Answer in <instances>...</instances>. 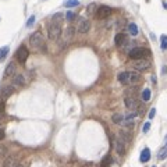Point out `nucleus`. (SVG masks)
Listing matches in <instances>:
<instances>
[{
	"label": "nucleus",
	"instance_id": "nucleus-28",
	"mask_svg": "<svg viewBox=\"0 0 167 167\" xmlns=\"http://www.w3.org/2000/svg\"><path fill=\"white\" fill-rule=\"evenodd\" d=\"M160 48H162V50H167V35L160 36Z\"/></svg>",
	"mask_w": 167,
	"mask_h": 167
},
{
	"label": "nucleus",
	"instance_id": "nucleus-33",
	"mask_svg": "<svg viewBox=\"0 0 167 167\" xmlns=\"http://www.w3.org/2000/svg\"><path fill=\"white\" fill-rule=\"evenodd\" d=\"M149 130H151V123L148 121V123H145V124H143V132H148Z\"/></svg>",
	"mask_w": 167,
	"mask_h": 167
},
{
	"label": "nucleus",
	"instance_id": "nucleus-20",
	"mask_svg": "<svg viewBox=\"0 0 167 167\" xmlns=\"http://www.w3.org/2000/svg\"><path fill=\"white\" fill-rule=\"evenodd\" d=\"M119 81L123 85H128V71L120 72L119 74Z\"/></svg>",
	"mask_w": 167,
	"mask_h": 167
},
{
	"label": "nucleus",
	"instance_id": "nucleus-37",
	"mask_svg": "<svg viewBox=\"0 0 167 167\" xmlns=\"http://www.w3.org/2000/svg\"><path fill=\"white\" fill-rule=\"evenodd\" d=\"M85 167H92V164H87V166H85Z\"/></svg>",
	"mask_w": 167,
	"mask_h": 167
},
{
	"label": "nucleus",
	"instance_id": "nucleus-13",
	"mask_svg": "<svg viewBox=\"0 0 167 167\" xmlns=\"http://www.w3.org/2000/svg\"><path fill=\"white\" fill-rule=\"evenodd\" d=\"M13 92H14V88L11 87V85H7V87H4L1 89V93H0V100H3V102H6V99H7L8 96L13 95Z\"/></svg>",
	"mask_w": 167,
	"mask_h": 167
},
{
	"label": "nucleus",
	"instance_id": "nucleus-17",
	"mask_svg": "<svg viewBox=\"0 0 167 167\" xmlns=\"http://www.w3.org/2000/svg\"><path fill=\"white\" fill-rule=\"evenodd\" d=\"M149 159H151V151H149V148H145V149L141 152L139 160H141L142 163H146V162H149Z\"/></svg>",
	"mask_w": 167,
	"mask_h": 167
},
{
	"label": "nucleus",
	"instance_id": "nucleus-29",
	"mask_svg": "<svg viewBox=\"0 0 167 167\" xmlns=\"http://www.w3.org/2000/svg\"><path fill=\"white\" fill-rule=\"evenodd\" d=\"M6 155H7V148L4 145H0V157H3Z\"/></svg>",
	"mask_w": 167,
	"mask_h": 167
},
{
	"label": "nucleus",
	"instance_id": "nucleus-30",
	"mask_svg": "<svg viewBox=\"0 0 167 167\" xmlns=\"http://www.w3.org/2000/svg\"><path fill=\"white\" fill-rule=\"evenodd\" d=\"M6 120H7L6 113H4V111H0V125H3V124L6 123Z\"/></svg>",
	"mask_w": 167,
	"mask_h": 167
},
{
	"label": "nucleus",
	"instance_id": "nucleus-15",
	"mask_svg": "<svg viewBox=\"0 0 167 167\" xmlns=\"http://www.w3.org/2000/svg\"><path fill=\"white\" fill-rule=\"evenodd\" d=\"M116 151L119 155H124L125 153V142L121 139V138H117V141H116Z\"/></svg>",
	"mask_w": 167,
	"mask_h": 167
},
{
	"label": "nucleus",
	"instance_id": "nucleus-25",
	"mask_svg": "<svg viewBox=\"0 0 167 167\" xmlns=\"http://www.w3.org/2000/svg\"><path fill=\"white\" fill-rule=\"evenodd\" d=\"M63 20H64L63 13H57V14H55V16L52 17V21H53V22H59V24H61Z\"/></svg>",
	"mask_w": 167,
	"mask_h": 167
},
{
	"label": "nucleus",
	"instance_id": "nucleus-9",
	"mask_svg": "<svg viewBox=\"0 0 167 167\" xmlns=\"http://www.w3.org/2000/svg\"><path fill=\"white\" fill-rule=\"evenodd\" d=\"M114 42H116V45H117L119 48H124V46L128 43L127 35H125V33H123V32H120V33H117V35H116Z\"/></svg>",
	"mask_w": 167,
	"mask_h": 167
},
{
	"label": "nucleus",
	"instance_id": "nucleus-35",
	"mask_svg": "<svg viewBox=\"0 0 167 167\" xmlns=\"http://www.w3.org/2000/svg\"><path fill=\"white\" fill-rule=\"evenodd\" d=\"M4 136H6L4 130H3V128H0V141H1V139H4Z\"/></svg>",
	"mask_w": 167,
	"mask_h": 167
},
{
	"label": "nucleus",
	"instance_id": "nucleus-5",
	"mask_svg": "<svg viewBox=\"0 0 167 167\" xmlns=\"http://www.w3.org/2000/svg\"><path fill=\"white\" fill-rule=\"evenodd\" d=\"M28 56H29V50L27 49V46L21 45L18 48V50H17V60L21 64H24L27 61V59H28Z\"/></svg>",
	"mask_w": 167,
	"mask_h": 167
},
{
	"label": "nucleus",
	"instance_id": "nucleus-32",
	"mask_svg": "<svg viewBox=\"0 0 167 167\" xmlns=\"http://www.w3.org/2000/svg\"><path fill=\"white\" fill-rule=\"evenodd\" d=\"M33 24H35V16H31L28 18V21H27V27L29 28V27H32Z\"/></svg>",
	"mask_w": 167,
	"mask_h": 167
},
{
	"label": "nucleus",
	"instance_id": "nucleus-12",
	"mask_svg": "<svg viewBox=\"0 0 167 167\" xmlns=\"http://www.w3.org/2000/svg\"><path fill=\"white\" fill-rule=\"evenodd\" d=\"M16 70H17V65L14 61H10L7 64V67H6V70H4V77L8 78V77H14V74H16Z\"/></svg>",
	"mask_w": 167,
	"mask_h": 167
},
{
	"label": "nucleus",
	"instance_id": "nucleus-4",
	"mask_svg": "<svg viewBox=\"0 0 167 167\" xmlns=\"http://www.w3.org/2000/svg\"><path fill=\"white\" fill-rule=\"evenodd\" d=\"M74 35H75V29H74L72 27H67L63 32L61 39H60V46H61V48L68 46V45L72 42V39H74Z\"/></svg>",
	"mask_w": 167,
	"mask_h": 167
},
{
	"label": "nucleus",
	"instance_id": "nucleus-10",
	"mask_svg": "<svg viewBox=\"0 0 167 167\" xmlns=\"http://www.w3.org/2000/svg\"><path fill=\"white\" fill-rule=\"evenodd\" d=\"M25 78L22 74H17V75H14L13 77V82H11V87L13 88H20L22 87V85H25Z\"/></svg>",
	"mask_w": 167,
	"mask_h": 167
},
{
	"label": "nucleus",
	"instance_id": "nucleus-21",
	"mask_svg": "<svg viewBox=\"0 0 167 167\" xmlns=\"http://www.w3.org/2000/svg\"><path fill=\"white\" fill-rule=\"evenodd\" d=\"M128 32H130L132 36H136V35H138V32H139V29H138V25L134 24V22H131V24L128 25Z\"/></svg>",
	"mask_w": 167,
	"mask_h": 167
},
{
	"label": "nucleus",
	"instance_id": "nucleus-31",
	"mask_svg": "<svg viewBox=\"0 0 167 167\" xmlns=\"http://www.w3.org/2000/svg\"><path fill=\"white\" fill-rule=\"evenodd\" d=\"M74 18H75V14H74L72 11H68V13L65 14V20H67V21H72Z\"/></svg>",
	"mask_w": 167,
	"mask_h": 167
},
{
	"label": "nucleus",
	"instance_id": "nucleus-22",
	"mask_svg": "<svg viewBox=\"0 0 167 167\" xmlns=\"http://www.w3.org/2000/svg\"><path fill=\"white\" fill-rule=\"evenodd\" d=\"M8 52H10L8 46H3V48H0V61H4V59L7 57Z\"/></svg>",
	"mask_w": 167,
	"mask_h": 167
},
{
	"label": "nucleus",
	"instance_id": "nucleus-27",
	"mask_svg": "<svg viewBox=\"0 0 167 167\" xmlns=\"http://www.w3.org/2000/svg\"><path fill=\"white\" fill-rule=\"evenodd\" d=\"M78 4H80L78 0H65V1H64V6H65L67 8L75 7V6H78Z\"/></svg>",
	"mask_w": 167,
	"mask_h": 167
},
{
	"label": "nucleus",
	"instance_id": "nucleus-18",
	"mask_svg": "<svg viewBox=\"0 0 167 167\" xmlns=\"http://www.w3.org/2000/svg\"><path fill=\"white\" fill-rule=\"evenodd\" d=\"M96 11H97V6H96L95 3H91V4H89V6L87 7V16H88V17L95 16Z\"/></svg>",
	"mask_w": 167,
	"mask_h": 167
},
{
	"label": "nucleus",
	"instance_id": "nucleus-39",
	"mask_svg": "<svg viewBox=\"0 0 167 167\" xmlns=\"http://www.w3.org/2000/svg\"><path fill=\"white\" fill-rule=\"evenodd\" d=\"M153 167H156V166H153Z\"/></svg>",
	"mask_w": 167,
	"mask_h": 167
},
{
	"label": "nucleus",
	"instance_id": "nucleus-34",
	"mask_svg": "<svg viewBox=\"0 0 167 167\" xmlns=\"http://www.w3.org/2000/svg\"><path fill=\"white\" fill-rule=\"evenodd\" d=\"M155 114H156V109L153 107V109H151V111H149V120L153 119V117H155Z\"/></svg>",
	"mask_w": 167,
	"mask_h": 167
},
{
	"label": "nucleus",
	"instance_id": "nucleus-16",
	"mask_svg": "<svg viewBox=\"0 0 167 167\" xmlns=\"http://www.w3.org/2000/svg\"><path fill=\"white\" fill-rule=\"evenodd\" d=\"M17 166H18V163H17L16 156H8L3 162V167H17Z\"/></svg>",
	"mask_w": 167,
	"mask_h": 167
},
{
	"label": "nucleus",
	"instance_id": "nucleus-38",
	"mask_svg": "<svg viewBox=\"0 0 167 167\" xmlns=\"http://www.w3.org/2000/svg\"><path fill=\"white\" fill-rule=\"evenodd\" d=\"M17 167H24V166H22V164H18V166H17Z\"/></svg>",
	"mask_w": 167,
	"mask_h": 167
},
{
	"label": "nucleus",
	"instance_id": "nucleus-2",
	"mask_svg": "<svg viewBox=\"0 0 167 167\" xmlns=\"http://www.w3.org/2000/svg\"><path fill=\"white\" fill-rule=\"evenodd\" d=\"M61 24L59 22H53L50 21V24L48 27V35H49V39L50 40H59L60 36H61Z\"/></svg>",
	"mask_w": 167,
	"mask_h": 167
},
{
	"label": "nucleus",
	"instance_id": "nucleus-19",
	"mask_svg": "<svg viewBox=\"0 0 167 167\" xmlns=\"http://www.w3.org/2000/svg\"><path fill=\"white\" fill-rule=\"evenodd\" d=\"M111 120H113L114 124H123V123H124V116L120 114V113H114L113 117H111Z\"/></svg>",
	"mask_w": 167,
	"mask_h": 167
},
{
	"label": "nucleus",
	"instance_id": "nucleus-23",
	"mask_svg": "<svg viewBox=\"0 0 167 167\" xmlns=\"http://www.w3.org/2000/svg\"><path fill=\"white\" fill-rule=\"evenodd\" d=\"M111 162H113L111 156H110V155H107V156H104L103 160L100 162V167H109L111 164Z\"/></svg>",
	"mask_w": 167,
	"mask_h": 167
},
{
	"label": "nucleus",
	"instance_id": "nucleus-24",
	"mask_svg": "<svg viewBox=\"0 0 167 167\" xmlns=\"http://www.w3.org/2000/svg\"><path fill=\"white\" fill-rule=\"evenodd\" d=\"M157 157H159V160H164L167 157V142H166V145L160 149V152H159V155H157Z\"/></svg>",
	"mask_w": 167,
	"mask_h": 167
},
{
	"label": "nucleus",
	"instance_id": "nucleus-1",
	"mask_svg": "<svg viewBox=\"0 0 167 167\" xmlns=\"http://www.w3.org/2000/svg\"><path fill=\"white\" fill-rule=\"evenodd\" d=\"M29 45L33 52H40L42 49H45V40H43V35L40 31H35L29 38Z\"/></svg>",
	"mask_w": 167,
	"mask_h": 167
},
{
	"label": "nucleus",
	"instance_id": "nucleus-6",
	"mask_svg": "<svg viewBox=\"0 0 167 167\" xmlns=\"http://www.w3.org/2000/svg\"><path fill=\"white\" fill-rule=\"evenodd\" d=\"M132 67L135 68L136 71H146L149 67H151V63L148 60H134L132 61Z\"/></svg>",
	"mask_w": 167,
	"mask_h": 167
},
{
	"label": "nucleus",
	"instance_id": "nucleus-11",
	"mask_svg": "<svg viewBox=\"0 0 167 167\" xmlns=\"http://www.w3.org/2000/svg\"><path fill=\"white\" fill-rule=\"evenodd\" d=\"M141 81V75L136 71H128V85H136Z\"/></svg>",
	"mask_w": 167,
	"mask_h": 167
},
{
	"label": "nucleus",
	"instance_id": "nucleus-26",
	"mask_svg": "<svg viewBox=\"0 0 167 167\" xmlns=\"http://www.w3.org/2000/svg\"><path fill=\"white\" fill-rule=\"evenodd\" d=\"M142 100H143V102H149V100H151V89H149V88L143 89V92H142Z\"/></svg>",
	"mask_w": 167,
	"mask_h": 167
},
{
	"label": "nucleus",
	"instance_id": "nucleus-14",
	"mask_svg": "<svg viewBox=\"0 0 167 167\" xmlns=\"http://www.w3.org/2000/svg\"><path fill=\"white\" fill-rule=\"evenodd\" d=\"M124 102H125V106H127V109L130 110H136V107H138V103H136V100L134 97H130V96H125V99H124Z\"/></svg>",
	"mask_w": 167,
	"mask_h": 167
},
{
	"label": "nucleus",
	"instance_id": "nucleus-3",
	"mask_svg": "<svg viewBox=\"0 0 167 167\" xmlns=\"http://www.w3.org/2000/svg\"><path fill=\"white\" fill-rule=\"evenodd\" d=\"M128 55L132 60H143L151 56V50L146 48H134L128 52Z\"/></svg>",
	"mask_w": 167,
	"mask_h": 167
},
{
	"label": "nucleus",
	"instance_id": "nucleus-36",
	"mask_svg": "<svg viewBox=\"0 0 167 167\" xmlns=\"http://www.w3.org/2000/svg\"><path fill=\"white\" fill-rule=\"evenodd\" d=\"M163 7H164V8H167V3H164V4H163Z\"/></svg>",
	"mask_w": 167,
	"mask_h": 167
},
{
	"label": "nucleus",
	"instance_id": "nucleus-8",
	"mask_svg": "<svg viewBox=\"0 0 167 167\" xmlns=\"http://www.w3.org/2000/svg\"><path fill=\"white\" fill-rule=\"evenodd\" d=\"M89 28H91L89 20H87V18H81L78 25H77V31L80 32V33H87V32L89 31Z\"/></svg>",
	"mask_w": 167,
	"mask_h": 167
},
{
	"label": "nucleus",
	"instance_id": "nucleus-7",
	"mask_svg": "<svg viewBox=\"0 0 167 167\" xmlns=\"http://www.w3.org/2000/svg\"><path fill=\"white\" fill-rule=\"evenodd\" d=\"M110 14H111L110 7H107V6H100V7H97V11H96L95 17L99 18V20H103V18H107Z\"/></svg>",
	"mask_w": 167,
	"mask_h": 167
}]
</instances>
